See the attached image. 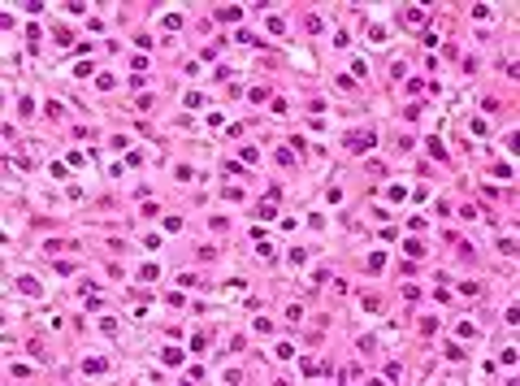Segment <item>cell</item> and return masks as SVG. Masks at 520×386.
Masks as SVG:
<instances>
[{"label":"cell","mask_w":520,"mask_h":386,"mask_svg":"<svg viewBox=\"0 0 520 386\" xmlns=\"http://www.w3.org/2000/svg\"><path fill=\"white\" fill-rule=\"evenodd\" d=\"M17 291H22V295H39V282H35V278H17Z\"/></svg>","instance_id":"6da1fadb"},{"label":"cell","mask_w":520,"mask_h":386,"mask_svg":"<svg viewBox=\"0 0 520 386\" xmlns=\"http://www.w3.org/2000/svg\"><path fill=\"white\" fill-rule=\"evenodd\" d=\"M82 369H87V373H104V369H109V365H104L100 356H91V360H82Z\"/></svg>","instance_id":"7a4b0ae2"},{"label":"cell","mask_w":520,"mask_h":386,"mask_svg":"<svg viewBox=\"0 0 520 386\" xmlns=\"http://www.w3.org/2000/svg\"><path fill=\"white\" fill-rule=\"evenodd\" d=\"M351 148L360 152V148H373V135H351Z\"/></svg>","instance_id":"3957f363"},{"label":"cell","mask_w":520,"mask_h":386,"mask_svg":"<svg viewBox=\"0 0 520 386\" xmlns=\"http://www.w3.org/2000/svg\"><path fill=\"white\" fill-rule=\"evenodd\" d=\"M160 360H165V365H182V352H178V347H165V356H160Z\"/></svg>","instance_id":"277c9868"}]
</instances>
